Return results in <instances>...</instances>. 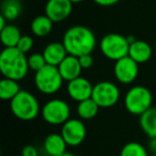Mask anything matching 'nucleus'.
I'll return each mask as SVG.
<instances>
[{
    "label": "nucleus",
    "mask_w": 156,
    "mask_h": 156,
    "mask_svg": "<svg viewBox=\"0 0 156 156\" xmlns=\"http://www.w3.org/2000/svg\"><path fill=\"white\" fill-rule=\"evenodd\" d=\"M62 43L67 54L75 57L92 54L96 47L94 32L86 26H73L65 31Z\"/></svg>",
    "instance_id": "f257e3e1"
},
{
    "label": "nucleus",
    "mask_w": 156,
    "mask_h": 156,
    "mask_svg": "<svg viewBox=\"0 0 156 156\" xmlns=\"http://www.w3.org/2000/svg\"><path fill=\"white\" fill-rule=\"evenodd\" d=\"M0 71L5 78L22 80L29 72L28 58L17 47H5L0 54Z\"/></svg>",
    "instance_id": "f03ea898"
},
{
    "label": "nucleus",
    "mask_w": 156,
    "mask_h": 156,
    "mask_svg": "<svg viewBox=\"0 0 156 156\" xmlns=\"http://www.w3.org/2000/svg\"><path fill=\"white\" fill-rule=\"evenodd\" d=\"M10 108L14 115L22 121H31L40 113V104L32 93L22 90L12 101Z\"/></svg>",
    "instance_id": "7ed1b4c3"
},
{
    "label": "nucleus",
    "mask_w": 156,
    "mask_h": 156,
    "mask_svg": "<svg viewBox=\"0 0 156 156\" xmlns=\"http://www.w3.org/2000/svg\"><path fill=\"white\" fill-rule=\"evenodd\" d=\"M153 96L147 88L143 86L132 87L124 96V106L126 110L134 115L140 117L152 107Z\"/></svg>",
    "instance_id": "20e7f679"
},
{
    "label": "nucleus",
    "mask_w": 156,
    "mask_h": 156,
    "mask_svg": "<svg viewBox=\"0 0 156 156\" xmlns=\"http://www.w3.org/2000/svg\"><path fill=\"white\" fill-rule=\"evenodd\" d=\"M129 45L127 37H124L119 33H108L100 42L102 54L107 59L115 62L128 56Z\"/></svg>",
    "instance_id": "39448f33"
},
{
    "label": "nucleus",
    "mask_w": 156,
    "mask_h": 156,
    "mask_svg": "<svg viewBox=\"0 0 156 156\" xmlns=\"http://www.w3.org/2000/svg\"><path fill=\"white\" fill-rule=\"evenodd\" d=\"M63 78L58 67L54 65H45L43 69L37 71L34 76V83L41 93L55 94L60 90L63 83Z\"/></svg>",
    "instance_id": "423d86ee"
},
{
    "label": "nucleus",
    "mask_w": 156,
    "mask_h": 156,
    "mask_svg": "<svg viewBox=\"0 0 156 156\" xmlns=\"http://www.w3.org/2000/svg\"><path fill=\"white\" fill-rule=\"evenodd\" d=\"M41 113L46 123L50 125H63L69 120L71 108L65 101L54 98L44 105Z\"/></svg>",
    "instance_id": "0eeeda50"
},
{
    "label": "nucleus",
    "mask_w": 156,
    "mask_h": 156,
    "mask_svg": "<svg viewBox=\"0 0 156 156\" xmlns=\"http://www.w3.org/2000/svg\"><path fill=\"white\" fill-rule=\"evenodd\" d=\"M92 98L100 108H110L119 101L120 90L111 81H100L93 86Z\"/></svg>",
    "instance_id": "6e6552de"
},
{
    "label": "nucleus",
    "mask_w": 156,
    "mask_h": 156,
    "mask_svg": "<svg viewBox=\"0 0 156 156\" xmlns=\"http://www.w3.org/2000/svg\"><path fill=\"white\" fill-rule=\"evenodd\" d=\"M61 135L69 147L81 144L87 136V127L81 120L69 119L62 125Z\"/></svg>",
    "instance_id": "1a4fd4ad"
},
{
    "label": "nucleus",
    "mask_w": 156,
    "mask_h": 156,
    "mask_svg": "<svg viewBox=\"0 0 156 156\" xmlns=\"http://www.w3.org/2000/svg\"><path fill=\"white\" fill-rule=\"evenodd\" d=\"M139 73V64L129 56H126L115 61L113 66V74L119 83L129 85L136 80Z\"/></svg>",
    "instance_id": "9d476101"
},
{
    "label": "nucleus",
    "mask_w": 156,
    "mask_h": 156,
    "mask_svg": "<svg viewBox=\"0 0 156 156\" xmlns=\"http://www.w3.org/2000/svg\"><path fill=\"white\" fill-rule=\"evenodd\" d=\"M71 0H48L45 5V15L54 23H60L69 18L73 11Z\"/></svg>",
    "instance_id": "9b49d317"
},
{
    "label": "nucleus",
    "mask_w": 156,
    "mask_h": 156,
    "mask_svg": "<svg viewBox=\"0 0 156 156\" xmlns=\"http://www.w3.org/2000/svg\"><path fill=\"white\" fill-rule=\"evenodd\" d=\"M93 86L87 78L78 77L67 83V93L69 98L79 103L92 98Z\"/></svg>",
    "instance_id": "f8f14e48"
},
{
    "label": "nucleus",
    "mask_w": 156,
    "mask_h": 156,
    "mask_svg": "<svg viewBox=\"0 0 156 156\" xmlns=\"http://www.w3.org/2000/svg\"><path fill=\"white\" fill-rule=\"evenodd\" d=\"M57 67L62 76L63 80L67 81V83L80 77L81 71H83L78 57L72 56V55H67L64 60Z\"/></svg>",
    "instance_id": "ddd939ff"
},
{
    "label": "nucleus",
    "mask_w": 156,
    "mask_h": 156,
    "mask_svg": "<svg viewBox=\"0 0 156 156\" xmlns=\"http://www.w3.org/2000/svg\"><path fill=\"white\" fill-rule=\"evenodd\" d=\"M43 56L46 60V63L54 66H58L67 56V51L65 49L62 42H51L43 50Z\"/></svg>",
    "instance_id": "4468645a"
},
{
    "label": "nucleus",
    "mask_w": 156,
    "mask_h": 156,
    "mask_svg": "<svg viewBox=\"0 0 156 156\" xmlns=\"http://www.w3.org/2000/svg\"><path fill=\"white\" fill-rule=\"evenodd\" d=\"M152 55H153V49H152L151 45L145 41L136 40L134 43L129 45L128 56L134 61H136L138 64L147 62L151 59Z\"/></svg>",
    "instance_id": "2eb2a0df"
},
{
    "label": "nucleus",
    "mask_w": 156,
    "mask_h": 156,
    "mask_svg": "<svg viewBox=\"0 0 156 156\" xmlns=\"http://www.w3.org/2000/svg\"><path fill=\"white\" fill-rule=\"evenodd\" d=\"M43 147L48 156H60L66 152L67 143L61 134L52 133L45 138Z\"/></svg>",
    "instance_id": "dca6fc26"
},
{
    "label": "nucleus",
    "mask_w": 156,
    "mask_h": 156,
    "mask_svg": "<svg viewBox=\"0 0 156 156\" xmlns=\"http://www.w3.org/2000/svg\"><path fill=\"white\" fill-rule=\"evenodd\" d=\"M140 127L145 135L156 139V107H151L140 115Z\"/></svg>",
    "instance_id": "f3484780"
},
{
    "label": "nucleus",
    "mask_w": 156,
    "mask_h": 156,
    "mask_svg": "<svg viewBox=\"0 0 156 156\" xmlns=\"http://www.w3.org/2000/svg\"><path fill=\"white\" fill-rule=\"evenodd\" d=\"M54 22L46 15L37 16L31 22V32L37 37H45L51 32Z\"/></svg>",
    "instance_id": "a211bd4d"
},
{
    "label": "nucleus",
    "mask_w": 156,
    "mask_h": 156,
    "mask_svg": "<svg viewBox=\"0 0 156 156\" xmlns=\"http://www.w3.org/2000/svg\"><path fill=\"white\" fill-rule=\"evenodd\" d=\"M20 37V30L14 25H7L0 30V40L5 47H16Z\"/></svg>",
    "instance_id": "6ab92c4d"
},
{
    "label": "nucleus",
    "mask_w": 156,
    "mask_h": 156,
    "mask_svg": "<svg viewBox=\"0 0 156 156\" xmlns=\"http://www.w3.org/2000/svg\"><path fill=\"white\" fill-rule=\"evenodd\" d=\"M22 91L17 80L3 78L0 81V98L3 101H12Z\"/></svg>",
    "instance_id": "aec40b11"
},
{
    "label": "nucleus",
    "mask_w": 156,
    "mask_h": 156,
    "mask_svg": "<svg viewBox=\"0 0 156 156\" xmlns=\"http://www.w3.org/2000/svg\"><path fill=\"white\" fill-rule=\"evenodd\" d=\"M100 106L96 104L93 98H88L77 105V113L81 120H91L98 113Z\"/></svg>",
    "instance_id": "412c9836"
},
{
    "label": "nucleus",
    "mask_w": 156,
    "mask_h": 156,
    "mask_svg": "<svg viewBox=\"0 0 156 156\" xmlns=\"http://www.w3.org/2000/svg\"><path fill=\"white\" fill-rule=\"evenodd\" d=\"M22 12V5L20 0H5L1 8V15L8 20H13L20 16Z\"/></svg>",
    "instance_id": "4be33fe9"
},
{
    "label": "nucleus",
    "mask_w": 156,
    "mask_h": 156,
    "mask_svg": "<svg viewBox=\"0 0 156 156\" xmlns=\"http://www.w3.org/2000/svg\"><path fill=\"white\" fill-rule=\"evenodd\" d=\"M120 156H149V154L141 143L132 141L122 147Z\"/></svg>",
    "instance_id": "5701e85b"
},
{
    "label": "nucleus",
    "mask_w": 156,
    "mask_h": 156,
    "mask_svg": "<svg viewBox=\"0 0 156 156\" xmlns=\"http://www.w3.org/2000/svg\"><path fill=\"white\" fill-rule=\"evenodd\" d=\"M28 65H29V69L37 73V71L43 69L45 65H47V63H46V60L44 58L43 54L35 52V54H32L28 57Z\"/></svg>",
    "instance_id": "b1692460"
},
{
    "label": "nucleus",
    "mask_w": 156,
    "mask_h": 156,
    "mask_svg": "<svg viewBox=\"0 0 156 156\" xmlns=\"http://www.w3.org/2000/svg\"><path fill=\"white\" fill-rule=\"evenodd\" d=\"M33 44H34V41H33L32 37H30V35H22V37H20V42H18L16 47L22 52L27 54V52H29L32 49Z\"/></svg>",
    "instance_id": "393cba45"
},
{
    "label": "nucleus",
    "mask_w": 156,
    "mask_h": 156,
    "mask_svg": "<svg viewBox=\"0 0 156 156\" xmlns=\"http://www.w3.org/2000/svg\"><path fill=\"white\" fill-rule=\"evenodd\" d=\"M78 59H79V62H80V65H81V67H83V69H91L92 65H93V63H94L92 54L83 55V56L78 57Z\"/></svg>",
    "instance_id": "a878e982"
},
{
    "label": "nucleus",
    "mask_w": 156,
    "mask_h": 156,
    "mask_svg": "<svg viewBox=\"0 0 156 156\" xmlns=\"http://www.w3.org/2000/svg\"><path fill=\"white\" fill-rule=\"evenodd\" d=\"M22 156H39V153H37V150L34 145L27 144L23 147Z\"/></svg>",
    "instance_id": "bb28decb"
},
{
    "label": "nucleus",
    "mask_w": 156,
    "mask_h": 156,
    "mask_svg": "<svg viewBox=\"0 0 156 156\" xmlns=\"http://www.w3.org/2000/svg\"><path fill=\"white\" fill-rule=\"evenodd\" d=\"M93 1L96 5H102V7H111V5H117L121 0H93Z\"/></svg>",
    "instance_id": "cd10ccee"
},
{
    "label": "nucleus",
    "mask_w": 156,
    "mask_h": 156,
    "mask_svg": "<svg viewBox=\"0 0 156 156\" xmlns=\"http://www.w3.org/2000/svg\"><path fill=\"white\" fill-rule=\"evenodd\" d=\"M5 20H7V18H5V16L0 15V30L3 29L5 26H7V24H5Z\"/></svg>",
    "instance_id": "c85d7f7f"
},
{
    "label": "nucleus",
    "mask_w": 156,
    "mask_h": 156,
    "mask_svg": "<svg viewBox=\"0 0 156 156\" xmlns=\"http://www.w3.org/2000/svg\"><path fill=\"white\" fill-rule=\"evenodd\" d=\"M60 156H76V155L73 153H69V152H65L64 154H62V155H60Z\"/></svg>",
    "instance_id": "c756f323"
},
{
    "label": "nucleus",
    "mask_w": 156,
    "mask_h": 156,
    "mask_svg": "<svg viewBox=\"0 0 156 156\" xmlns=\"http://www.w3.org/2000/svg\"><path fill=\"white\" fill-rule=\"evenodd\" d=\"M71 1L73 3H80V2H83V0H71Z\"/></svg>",
    "instance_id": "7c9ffc66"
},
{
    "label": "nucleus",
    "mask_w": 156,
    "mask_h": 156,
    "mask_svg": "<svg viewBox=\"0 0 156 156\" xmlns=\"http://www.w3.org/2000/svg\"><path fill=\"white\" fill-rule=\"evenodd\" d=\"M154 51H155V55H156V42H155V45H154Z\"/></svg>",
    "instance_id": "2f4dec72"
},
{
    "label": "nucleus",
    "mask_w": 156,
    "mask_h": 156,
    "mask_svg": "<svg viewBox=\"0 0 156 156\" xmlns=\"http://www.w3.org/2000/svg\"><path fill=\"white\" fill-rule=\"evenodd\" d=\"M154 142H155V149H156V139H154Z\"/></svg>",
    "instance_id": "473e14b6"
},
{
    "label": "nucleus",
    "mask_w": 156,
    "mask_h": 156,
    "mask_svg": "<svg viewBox=\"0 0 156 156\" xmlns=\"http://www.w3.org/2000/svg\"><path fill=\"white\" fill-rule=\"evenodd\" d=\"M153 156H156V154H155V155H153Z\"/></svg>",
    "instance_id": "72a5a7b5"
}]
</instances>
